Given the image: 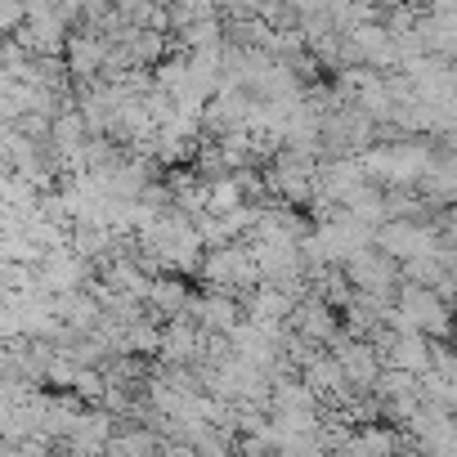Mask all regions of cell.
Wrapping results in <instances>:
<instances>
[{"label": "cell", "instance_id": "cell-2", "mask_svg": "<svg viewBox=\"0 0 457 457\" xmlns=\"http://www.w3.org/2000/svg\"><path fill=\"white\" fill-rule=\"evenodd\" d=\"M345 278L359 287V296L377 301V296H386L395 287V256H386L381 247H368V252H359L345 265Z\"/></svg>", "mask_w": 457, "mask_h": 457}, {"label": "cell", "instance_id": "cell-4", "mask_svg": "<svg viewBox=\"0 0 457 457\" xmlns=\"http://www.w3.org/2000/svg\"><path fill=\"white\" fill-rule=\"evenodd\" d=\"M296 323H301V332L305 337H332V314L328 310H319V305H305V310H296Z\"/></svg>", "mask_w": 457, "mask_h": 457}, {"label": "cell", "instance_id": "cell-5", "mask_svg": "<svg viewBox=\"0 0 457 457\" xmlns=\"http://www.w3.org/2000/svg\"><path fill=\"white\" fill-rule=\"evenodd\" d=\"M148 296H153L162 310H184V287H179V283H170V278H166V283H157Z\"/></svg>", "mask_w": 457, "mask_h": 457}, {"label": "cell", "instance_id": "cell-1", "mask_svg": "<svg viewBox=\"0 0 457 457\" xmlns=\"http://www.w3.org/2000/svg\"><path fill=\"white\" fill-rule=\"evenodd\" d=\"M435 166L430 148L421 144H386V148H372L363 170L377 175V179H390V184H412V179H426V170Z\"/></svg>", "mask_w": 457, "mask_h": 457}, {"label": "cell", "instance_id": "cell-3", "mask_svg": "<svg viewBox=\"0 0 457 457\" xmlns=\"http://www.w3.org/2000/svg\"><path fill=\"white\" fill-rule=\"evenodd\" d=\"M426 193L430 197H457V157H444V162H435L430 170H426Z\"/></svg>", "mask_w": 457, "mask_h": 457}]
</instances>
